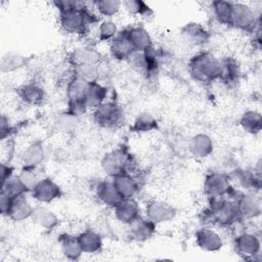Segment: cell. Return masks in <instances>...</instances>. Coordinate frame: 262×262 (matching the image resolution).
Instances as JSON below:
<instances>
[{
	"label": "cell",
	"instance_id": "cell-1",
	"mask_svg": "<svg viewBox=\"0 0 262 262\" xmlns=\"http://www.w3.org/2000/svg\"><path fill=\"white\" fill-rule=\"evenodd\" d=\"M99 17L94 14L84 1L72 0L71 5L58 10L60 28L68 34L82 35L91 25L99 23Z\"/></svg>",
	"mask_w": 262,
	"mask_h": 262
},
{
	"label": "cell",
	"instance_id": "cell-2",
	"mask_svg": "<svg viewBox=\"0 0 262 262\" xmlns=\"http://www.w3.org/2000/svg\"><path fill=\"white\" fill-rule=\"evenodd\" d=\"M188 73L198 83L203 85L211 84L220 80L222 63L208 51H200L188 60Z\"/></svg>",
	"mask_w": 262,
	"mask_h": 262
},
{
	"label": "cell",
	"instance_id": "cell-3",
	"mask_svg": "<svg viewBox=\"0 0 262 262\" xmlns=\"http://www.w3.org/2000/svg\"><path fill=\"white\" fill-rule=\"evenodd\" d=\"M206 218L213 224L227 227L242 221L235 201L230 196L210 199Z\"/></svg>",
	"mask_w": 262,
	"mask_h": 262
},
{
	"label": "cell",
	"instance_id": "cell-4",
	"mask_svg": "<svg viewBox=\"0 0 262 262\" xmlns=\"http://www.w3.org/2000/svg\"><path fill=\"white\" fill-rule=\"evenodd\" d=\"M100 166L111 178L122 173L135 175L138 170V163L125 147H118L106 152L100 161Z\"/></svg>",
	"mask_w": 262,
	"mask_h": 262
},
{
	"label": "cell",
	"instance_id": "cell-5",
	"mask_svg": "<svg viewBox=\"0 0 262 262\" xmlns=\"http://www.w3.org/2000/svg\"><path fill=\"white\" fill-rule=\"evenodd\" d=\"M94 122L105 129H116L124 121L122 107L113 100H105L95 110H93Z\"/></svg>",
	"mask_w": 262,
	"mask_h": 262
},
{
	"label": "cell",
	"instance_id": "cell-6",
	"mask_svg": "<svg viewBox=\"0 0 262 262\" xmlns=\"http://www.w3.org/2000/svg\"><path fill=\"white\" fill-rule=\"evenodd\" d=\"M87 82L75 77L71 78L67 86V98H68V112L76 117L84 114L87 111L85 104V96L88 88Z\"/></svg>",
	"mask_w": 262,
	"mask_h": 262
},
{
	"label": "cell",
	"instance_id": "cell-7",
	"mask_svg": "<svg viewBox=\"0 0 262 262\" xmlns=\"http://www.w3.org/2000/svg\"><path fill=\"white\" fill-rule=\"evenodd\" d=\"M259 21L254 9L242 2H232L230 27L246 33H255Z\"/></svg>",
	"mask_w": 262,
	"mask_h": 262
},
{
	"label": "cell",
	"instance_id": "cell-8",
	"mask_svg": "<svg viewBox=\"0 0 262 262\" xmlns=\"http://www.w3.org/2000/svg\"><path fill=\"white\" fill-rule=\"evenodd\" d=\"M205 195L209 199L230 196L233 192L230 176L222 172H211L206 175L203 185Z\"/></svg>",
	"mask_w": 262,
	"mask_h": 262
},
{
	"label": "cell",
	"instance_id": "cell-9",
	"mask_svg": "<svg viewBox=\"0 0 262 262\" xmlns=\"http://www.w3.org/2000/svg\"><path fill=\"white\" fill-rule=\"evenodd\" d=\"M236 254L245 260H255L261 253V242L258 235L253 232H242L234 238Z\"/></svg>",
	"mask_w": 262,
	"mask_h": 262
},
{
	"label": "cell",
	"instance_id": "cell-10",
	"mask_svg": "<svg viewBox=\"0 0 262 262\" xmlns=\"http://www.w3.org/2000/svg\"><path fill=\"white\" fill-rule=\"evenodd\" d=\"M32 198L40 204H49L61 198L62 190L60 186L51 178H41L30 191Z\"/></svg>",
	"mask_w": 262,
	"mask_h": 262
},
{
	"label": "cell",
	"instance_id": "cell-11",
	"mask_svg": "<svg viewBox=\"0 0 262 262\" xmlns=\"http://www.w3.org/2000/svg\"><path fill=\"white\" fill-rule=\"evenodd\" d=\"M231 198L235 201L237 210L242 220H252L261 214V201L255 193H239L235 196V190L232 192Z\"/></svg>",
	"mask_w": 262,
	"mask_h": 262
},
{
	"label": "cell",
	"instance_id": "cell-12",
	"mask_svg": "<svg viewBox=\"0 0 262 262\" xmlns=\"http://www.w3.org/2000/svg\"><path fill=\"white\" fill-rule=\"evenodd\" d=\"M176 213V209L164 201L151 200L145 205V217L156 225L171 221Z\"/></svg>",
	"mask_w": 262,
	"mask_h": 262
},
{
	"label": "cell",
	"instance_id": "cell-13",
	"mask_svg": "<svg viewBox=\"0 0 262 262\" xmlns=\"http://www.w3.org/2000/svg\"><path fill=\"white\" fill-rule=\"evenodd\" d=\"M113 210L116 219L126 225H130L141 216L135 199H123Z\"/></svg>",
	"mask_w": 262,
	"mask_h": 262
},
{
	"label": "cell",
	"instance_id": "cell-14",
	"mask_svg": "<svg viewBox=\"0 0 262 262\" xmlns=\"http://www.w3.org/2000/svg\"><path fill=\"white\" fill-rule=\"evenodd\" d=\"M195 245L205 252H217L223 247V241L214 229L203 227L195 232Z\"/></svg>",
	"mask_w": 262,
	"mask_h": 262
},
{
	"label": "cell",
	"instance_id": "cell-15",
	"mask_svg": "<svg viewBox=\"0 0 262 262\" xmlns=\"http://www.w3.org/2000/svg\"><path fill=\"white\" fill-rule=\"evenodd\" d=\"M33 208L34 207L31 205L30 201L28 200L27 194H24L9 202L4 216L8 217L12 221L20 222L31 217Z\"/></svg>",
	"mask_w": 262,
	"mask_h": 262
},
{
	"label": "cell",
	"instance_id": "cell-16",
	"mask_svg": "<svg viewBox=\"0 0 262 262\" xmlns=\"http://www.w3.org/2000/svg\"><path fill=\"white\" fill-rule=\"evenodd\" d=\"M111 179L122 199H135L139 192L140 185L135 175L122 173Z\"/></svg>",
	"mask_w": 262,
	"mask_h": 262
},
{
	"label": "cell",
	"instance_id": "cell-17",
	"mask_svg": "<svg viewBox=\"0 0 262 262\" xmlns=\"http://www.w3.org/2000/svg\"><path fill=\"white\" fill-rule=\"evenodd\" d=\"M183 39L191 45L204 46L210 40L209 31L200 23H187L181 28Z\"/></svg>",
	"mask_w": 262,
	"mask_h": 262
},
{
	"label": "cell",
	"instance_id": "cell-18",
	"mask_svg": "<svg viewBox=\"0 0 262 262\" xmlns=\"http://www.w3.org/2000/svg\"><path fill=\"white\" fill-rule=\"evenodd\" d=\"M134 51L135 50L127 37L125 29L119 32L118 35L110 42L111 55L117 60L127 61Z\"/></svg>",
	"mask_w": 262,
	"mask_h": 262
},
{
	"label": "cell",
	"instance_id": "cell-19",
	"mask_svg": "<svg viewBox=\"0 0 262 262\" xmlns=\"http://www.w3.org/2000/svg\"><path fill=\"white\" fill-rule=\"evenodd\" d=\"M44 158L45 148L43 142L41 140H35L27 145L26 148L21 151L20 163L23 167L38 168V166L43 162Z\"/></svg>",
	"mask_w": 262,
	"mask_h": 262
},
{
	"label": "cell",
	"instance_id": "cell-20",
	"mask_svg": "<svg viewBox=\"0 0 262 262\" xmlns=\"http://www.w3.org/2000/svg\"><path fill=\"white\" fill-rule=\"evenodd\" d=\"M95 192L98 201L111 209H114L123 200L115 187L112 179L98 182Z\"/></svg>",
	"mask_w": 262,
	"mask_h": 262
},
{
	"label": "cell",
	"instance_id": "cell-21",
	"mask_svg": "<svg viewBox=\"0 0 262 262\" xmlns=\"http://www.w3.org/2000/svg\"><path fill=\"white\" fill-rule=\"evenodd\" d=\"M30 219L34 224L47 231L53 230L59 222L58 217L51 210L42 205L33 208Z\"/></svg>",
	"mask_w": 262,
	"mask_h": 262
},
{
	"label": "cell",
	"instance_id": "cell-22",
	"mask_svg": "<svg viewBox=\"0 0 262 262\" xmlns=\"http://www.w3.org/2000/svg\"><path fill=\"white\" fill-rule=\"evenodd\" d=\"M214 150V143L212 138L205 133H198L193 135L189 141V151L195 159H206Z\"/></svg>",
	"mask_w": 262,
	"mask_h": 262
},
{
	"label": "cell",
	"instance_id": "cell-23",
	"mask_svg": "<svg viewBox=\"0 0 262 262\" xmlns=\"http://www.w3.org/2000/svg\"><path fill=\"white\" fill-rule=\"evenodd\" d=\"M19 99L28 105H39L45 99L44 89L36 82H29L17 89Z\"/></svg>",
	"mask_w": 262,
	"mask_h": 262
},
{
	"label": "cell",
	"instance_id": "cell-24",
	"mask_svg": "<svg viewBox=\"0 0 262 262\" xmlns=\"http://www.w3.org/2000/svg\"><path fill=\"white\" fill-rule=\"evenodd\" d=\"M157 225L146 217L140 216L129 225V234L136 242H145L154 236Z\"/></svg>",
	"mask_w": 262,
	"mask_h": 262
},
{
	"label": "cell",
	"instance_id": "cell-25",
	"mask_svg": "<svg viewBox=\"0 0 262 262\" xmlns=\"http://www.w3.org/2000/svg\"><path fill=\"white\" fill-rule=\"evenodd\" d=\"M125 31L135 51H144L154 45L148 31L142 26H132Z\"/></svg>",
	"mask_w": 262,
	"mask_h": 262
},
{
	"label": "cell",
	"instance_id": "cell-26",
	"mask_svg": "<svg viewBox=\"0 0 262 262\" xmlns=\"http://www.w3.org/2000/svg\"><path fill=\"white\" fill-rule=\"evenodd\" d=\"M58 244L61 253L69 260H79L81 255L83 254L78 239V235H73L71 233H61L58 236Z\"/></svg>",
	"mask_w": 262,
	"mask_h": 262
},
{
	"label": "cell",
	"instance_id": "cell-27",
	"mask_svg": "<svg viewBox=\"0 0 262 262\" xmlns=\"http://www.w3.org/2000/svg\"><path fill=\"white\" fill-rule=\"evenodd\" d=\"M99 54L89 47H78L72 50L69 55V61L73 68L84 64H97Z\"/></svg>",
	"mask_w": 262,
	"mask_h": 262
},
{
	"label": "cell",
	"instance_id": "cell-28",
	"mask_svg": "<svg viewBox=\"0 0 262 262\" xmlns=\"http://www.w3.org/2000/svg\"><path fill=\"white\" fill-rule=\"evenodd\" d=\"M78 239L83 253L85 254H98L103 248L101 236L94 230L87 229L78 234Z\"/></svg>",
	"mask_w": 262,
	"mask_h": 262
},
{
	"label": "cell",
	"instance_id": "cell-29",
	"mask_svg": "<svg viewBox=\"0 0 262 262\" xmlns=\"http://www.w3.org/2000/svg\"><path fill=\"white\" fill-rule=\"evenodd\" d=\"M106 87L98 83V81L89 83L85 96V104L87 110H95L106 100Z\"/></svg>",
	"mask_w": 262,
	"mask_h": 262
},
{
	"label": "cell",
	"instance_id": "cell-30",
	"mask_svg": "<svg viewBox=\"0 0 262 262\" xmlns=\"http://www.w3.org/2000/svg\"><path fill=\"white\" fill-rule=\"evenodd\" d=\"M28 193H30V190L20 180L18 175H13L1 185L0 196L6 198L9 201Z\"/></svg>",
	"mask_w": 262,
	"mask_h": 262
},
{
	"label": "cell",
	"instance_id": "cell-31",
	"mask_svg": "<svg viewBox=\"0 0 262 262\" xmlns=\"http://www.w3.org/2000/svg\"><path fill=\"white\" fill-rule=\"evenodd\" d=\"M222 71L220 81L228 86L235 85L241 77V69L238 62L232 57H226L221 59Z\"/></svg>",
	"mask_w": 262,
	"mask_h": 262
},
{
	"label": "cell",
	"instance_id": "cell-32",
	"mask_svg": "<svg viewBox=\"0 0 262 262\" xmlns=\"http://www.w3.org/2000/svg\"><path fill=\"white\" fill-rule=\"evenodd\" d=\"M239 125L245 132L252 135L258 134L262 129L261 114L253 110L246 111L239 119Z\"/></svg>",
	"mask_w": 262,
	"mask_h": 262
},
{
	"label": "cell",
	"instance_id": "cell-33",
	"mask_svg": "<svg viewBox=\"0 0 262 262\" xmlns=\"http://www.w3.org/2000/svg\"><path fill=\"white\" fill-rule=\"evenodd\" d=\"M211 8L215 19L222 26L230 27L232 2L225 0H216L211 3Z\"/></svg>",
	"mask_w": 262,
	"mask_h": 262
},
{
	"label": "cell",
	"instance_id": "cell-34",
	"mask_svg": "<svg viewBox=\"0 0 262 262\" xmlns=\"http://www.w3.org/2000/svg\"><path fill=\"white\" fill-rule=\"evenodd\" d=\"M158 129V121L157 119L149 113H142L138 115L130 130L134 133H147Z\"/></svg>",
	"mask_w": 262,
	"mask_h": 262
},
{
	"label": "cell",
	"instance_id": "cell-35",
	"mask_svg": "<svg viewBox=\"0 0 262 262\" xmlns=\"http://www.w3.org/2000/svg\"><path fill=\"white\" fill-rule=\"evenodd\" d=\"M28 62L26 56L16 53V52H8L2 56L1 59V72L2 73H10L21 69Z\"/></svg>",
	"mask_w": 262,
	"mask_h": 262
},
{
	"label": "cell",
	"instance_id": "cell-36",
	"mask_svg": "<svg viewBox=\"0 0 262 262\" xmlns=\"http://www.w3.org/2000/svg\"><path fill=\"white\" fill-rule=\"evenodd\" d=\"M94 8L99 15L111 18L118 14L122 8V1L118 0H96L93 2Z\"/></svg>",
	"mask_w": 262,
	"mask_h": 262
},
{
	"label": "cell",
	"instance_id": "cell-37",
	"mask_svg": "<svg viewBox=\"0 0 262 262\" xmlns=\"http://www.w3.org/2000/svg\"><path fill=\"white\" fill-rule=\"evenodd\" d=\"M122 8L132 15H139L141 17H148L152 15L151 8L140 0H125L122 1Z\"/></svg>",
	"mask_w": 262,
	"mask_h": 262
},
{
	"label": "cell",
	"instance_id": "cell-38",
	"mask_svg": "<svg viewBox=\"0 0 262 262\" xmlns=\"http://www.w3.org/2000/svg\"><path fill=\"white\" fill-rule=\"evenodd\" d=\"M119 33L118 26L111 19H104L99 23L97 36L100 42H111Z\"/></svg>",
	"mask_w": 262,
	"mask_h": 262
},
{
	"label": "cell",
	"instance_id": "cell-39",
	"mask_svg": "<svg viewBox=\"0 0 262 262\" xmlns=\"http://www.w3.org/2000/svg\"><path fill=\"white\" fill-rule=\"evenodd\" d=\"M74 76L87 82L92 83L98 81V69L97 64H84L73 68Z\"/></svg>",
	"mask_w": 262,
	"mask_h": 262
},
{
	"label": "cell",
	"instance_id": "cell-40",
	"mask_svg": "<svg viewBox=\"0 0 262 262\" xmlns=\"http://www.w3.org/2000/svg\"><path fill=\"white\" fill-rule=\"evenodd\" d=\"M77 118L73 114L69 113L68 111L63 112L62 114L58 115L55 121V126L58 132L62 133H70L75 130V127L77 125Z\"/></svg>",
	"mask_w": 262,
	"mask_h": 262
},
{
	"label": "cell",
	"instance_id": "cell-41",
	"mask_svg": "<svg viewBox=\"0 0 262 262\" xmlns=\"http://www.w3.org/2000/svg\"><path fill=\"white\" fill-rule=\"evenodd\" d=\"M17 175L20 178V180L24 182V184L29 188L30 191L41 179L37 172V168H32V167H23Z\"/></svg>",
	"mask_w": 262,
	"mask_h": 262
},
{
	"label": "cell",
	"instance_id": "cell-42",
	"mask_svg": "<svg viewBox=\"0 0 262 262\" xmlns=\"http://www.w3.org/2000/svg\"><path fill=\"white\" fill-rule=\"evenodd\" d=\"M13 175H14V168L9 163L8 164L2 163L1 164V182L4 183Z\"/></svg>",
	"mask_w": 262,
	"mask_h": 262
}]
</instances>
